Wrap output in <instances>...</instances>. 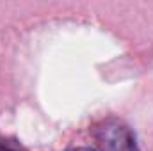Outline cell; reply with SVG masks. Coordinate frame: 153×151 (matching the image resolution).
I'll return each mask as SVG.
<instances>
[{"label":"cell","mask_w":153,"mask_h":151,"mask_svg":"<svg viewBox=\"0 0 153 151\" xmlns=\"http://www.w3.org/2000/svg\"><path fill=\"white\" fill-rule=\"evenodd\" d=\"M98 151H139L135 137L128 126L116 119L102 121L93 130Z\"/></svg>","instance_id":"cell-1"},{"label":"cell","mask_w":153,"mask_h":151,"mask_svg":"<svg viewBox=\"0 0 153 151\" xmlns=\"http://www.w3.org/2000/svg\"><path fill=\"white\" fill-rule=\"evenodd\" d=\"M0 151H18L9 141H4V139H0Z\"/></svg>","instance_id":"cell-2"},{"label":"cell","mask_w":153,"mask_h":151,"mask_svg":"<svg viewBox=\"0 0 153 151\" xmlns=\"http://www.w3.org/2000/svg\"><path fill=\"white\" fill-rule=\"evenodd\" d=\"M68 151H93L89 148H73V150H68Z\"/></svg>","instance_id":"cell-3"}]
</instances>
